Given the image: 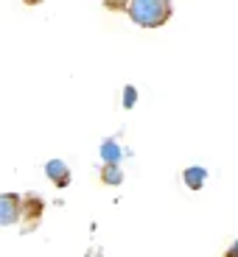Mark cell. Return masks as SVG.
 Segmentation results:
<instances>
[{
    "label": "cell",
    "instance_id": "3",
    "mask_svg": "<svg viewBox=\"0 0 238 257\" xmlns=\"http://www.w3.org/2000/svg\"><path fill=\"white\" fill-rule=\"evenodd\" d=\"M42 210H45V201L39 199L37 193H28L23 196V221H26V232H31L34 226L42 218Z\"/></svg>",
    "mask_w": 238,
    "mask_h": 257
},
{
    "label": "cell",
    "instance_id": "2",
    "mask_svg": "<svg viewBox=\"0 0 238 257\" xmlns=\"http://www.w3.org/2000/svg\"><path fill=\"white\" fill-rule=\"evenodd\" d=\"M20 218H23V196H17V193H3L0 196V224L14 226Z\"/></svg>",
    "mask_w": 238,
    "mask_h": 257
},
{
    "label": "cell",
    "instance_id": "6",
    "mask_svg": "<svg viewBox=\"0 0 238 257\" xmlns=\"http://www.w3.org/2000/svg\"><path fill=\"white\" fill-rule=\"evenodd\" d=\"M121 157H123V151H121V146H118L115 140H104L101 143V160H104V165H118Z\"/></svg>",
    "mask_w": 238,
    "mask_h": 257
},
{
    "label": "cell",
    "instance_id": "11",
    "mask_svg": "<svg viewBox=\"0 0 238 257\" xmlns=\"http://www.w3.org/2000/svg\"><path fill=\"white\" fill-rule=\"evenodd\" d=\"M26 6H37V3H42V0H23Z\"/></svg>",
    "mask_w": 238,
    "mask_h": 257
},
{
    "label": "cell",
    "instance_id": "7",
    "mask_svg": "<svg viewBox=\"0 0 238 257\" xmlns=\"http://www.w3.org/2000/svg\"><path fill=\"white\" fill-rule=\"evenodd\" d=\"M101 182H104V185H112V187L121 185V182H123L121 165H104V168H101Z\"/></svg>",
    "mask_w": 238,
    "mask_h": 257
},
{
    "label": "cell",
    "instance_id": "4",
    "mask_svg": "<svg viewBox=\"0 0 238 257\" xmlns=\"http://www.w3.org/2000/svg\"><path fill=\"white\" fill-rule=\"evenodd\" d=\"M45 176L56 187H67V185H70V168H67V162H62V160H48L45 162Z\"/></svg>",
    "mask_w": 238,
    "mask_h": 257
},
{
    "label": "cell",
    "instance_id": "8",
    "mask_svg": "<svg viewBox=\"0 0 238 257\" xmlns=\"http://www.w3.org/2000/svg\"><path fill=\"white\" fill-rule=\"evenodd\" d=\"M135 103H137V90L132 84H126V87H123V109H132Z\"/></svg>",
    "mask_w": 238,
    "mask_h": 257
},
{
    "label": "cell",
    "instance_id": "9",
    "mask_svg": "<svg viewBox=\"0 0 238 257\" xmlns=\"http://www.w3.org/2000/svg\"><path fill=\"white\" fill-rule=\"evenodd\" d=\"M132 6V0H104V9H110V12H129Z\"/></svg>",
    "mask_w": 238,
    "mask_h": 257
},
{
    "label": "cell",
    "instance_id": "10",
    "mask_svg": "<svg viewBox=\"0 0 238 257\" xmlns=\"http://www.w3.org/2000/svg\"><path fill=\"white\" fill-rule=\"evenodd\" d=\"M224 257H238V240H235V243H232L230 249L224 251Z\"/></svg>",
    "mask_w": 238,
    "mask_h": 257
},
{
    "label": "cell",
    "instance_id": "5",
    "mask_svg": "<svg viewBox=\"0 0 238 257\" xmlns=\"http://www.w3.org/2000/svg\"><path fill=\"white\" fill-rule=\"evenodd\" d=\"M182 182H185L188 190H202L205 182H207V171L202 165H191V168L182 171Z\"/></svg>",
    "mask_w": 238,
    "mask_h": 257
},
{
    "label": "cell",
    "instance_id": "1",
    "mask_svg": "<svg viewBox=\"0 0 238 257\" xmlns=\"http://www.w3.org/2000/svg\"><path fill=\"white\" fill-rule=\"evenodd\" d=\"M171 0H132L129 17L140 28H160L171 20Z\"/></svg>",
    "mask_w": 238,
    "mask_h": 257
}]
</instances>
